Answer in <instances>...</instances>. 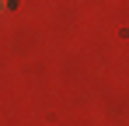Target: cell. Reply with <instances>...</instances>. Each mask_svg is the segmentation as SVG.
I'll list each match as a JSON object with an SVG mask.
<instances>
[{"mask_svg": "<svg viewBox=\"0 0 129 126\" xmlns=\"http://www.w3.org/2000/svg\"><path fill=\"white\" fill-rule=\"evenodd\" d=\"M0 4H4V0H0Z\"/></svg>", "mask_w": 129, "mask_h": 126, "instance_id": "6da1fadb", "label": "cell"}]
</instances>
